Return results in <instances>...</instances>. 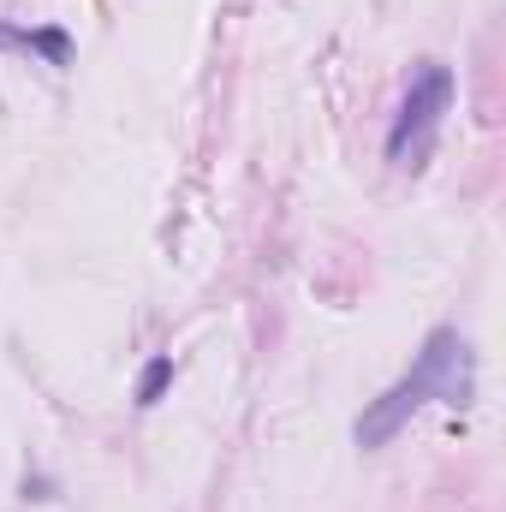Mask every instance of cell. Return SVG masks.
Masks as SVG:
<instances>
[{
    "mask_svg": "<svg viewBox=\"0 0 506 512\" xmlns=\"http://www.w3.org/2000/svg\"><path fill=\"white\" fill-rule=\"evenodd\" d=\"M447 108H453V72H447L441 60H429V66L411 78L405 102H399V120L387 131V155H393L399 167H417V161L429 155L441 120H447Z\"/></svg>",
    "mask_w": 506,
    "mask_h": 512,
    "instance_id": "obj_2",
    "label": "cell"
},
{
    "mask_svg": "<svg viewBox=\"0 0 506 512\" xmlns=\"http://www.w3.org/2000/svg\"><path fill=\"white\" fill-rule=\"evenodd\" d=\"M471 387H477V376H471V346H465L453 328H441V334H429V346L417 352L411 376L393 382L376 405L358 417V441H364V447H381V441L399 435L423 405H471Z\"/></svg>",
    "mask_w": 506,
    "mask_h": 512,
    "instance_id": "obj_1",
    "label": "cell"
},
{
    "mask_svg": "<svg viewBox=\"0 0 506 512\" xmlns=\"http://www.w3.org/2000/svg\"><path fill=\"white\" fill-rule=\"evenodd\" d=\"M167 382H173V364H167V358H155V364L143 370V387H137V399H143V405H155Z\"/></svg>",
    "mask_w": 506,
    "mask_h": 512,
    "instance_id": "obj_4",
    "label": "cell"
},
{
    "mask_svg": "<svg viewBox=\"0 0 506 512\" xmlns=\"http://www.w3.org/2000/svg\"><path fill=\"white\" fill-rule=\"evenodd\" d=\"M0 48H24V54L42 48L48 60H66V36H54V30H6L0 24Z\"/></svg>",
    "mask_w": 506,
    "mask_h": 512,
    "instance_id": "obj_3",
    "label": "cell"
}]
</instances>
